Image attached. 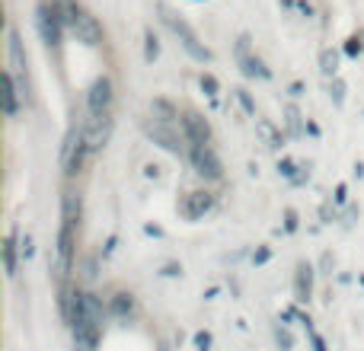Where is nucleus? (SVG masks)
Masks as SVG:
<instances>
[{
  "mask_svg": "<svg viewBox=\"0 0 364 351\" xmlns=\"http://www.w3.org/2000/svg\"><path fill=\"white\" fill-rule=\"evenodd\" d=\"M86 157H90L86 131L84 128H70L68 137H64V154H61V170H64V176H77Z\"/></svg>",
  "mask_w": 364,
  "mask_h": 351,
  "instance_id": "obj_1",
  "label": "nucleus"
},
{
  "mask_svg": "<svg viewBox=\"0 0 364 351\" xmlns=\"http://www.w3.org/2000/svg\"><path fill=\"white\" fill-rule=\"evenodd\" d=\"M74 230L77 224H70V221H61V230H58V253H54V278L58 281H64L70 271V265H74Z\"/></svg>",
  "mask_w": 364,
  "mask_h": 351,
  "instance_id": "obj_2",
  "label": "nucleus"
},
{
  "mask_svg": "<svg viewBox=\"0 0 364 351\" xmlns=\"http://www.w3.org/2000/svg\"><path fill=\"white\" fill-rule=\"evenodd\" d=\"M163 13H167L169 29H173L176 36H179V42H182V45H185V52H189L192 58H195V61H211V52H208V48L202 45V42H198V36H195V32H192V26L185 23V20H179V16H176V13H169V10H163Z\"/></svg>",
  "mask_w": 364,
  "mask_h": 351,
  "instance_id": "obj_3",
  "label": "nucleus"
},
{
  "mask_svg": "<svg viewBox=\"0 0 364 351\" xmlns=\"http://www.w3.org/2000/svg\"><path fill=\"white\" fill-rule=\"evenodd\" d=\"M144 131L160 144V147H167L169 154H182V150H185V144H189L185 137H179V135L173 131V121L147 119V121H144Z\"/></svg>",
  "mask_w": 364,
  "mask_h": 351,
  "instance_id": "obj_4",
  "label": "nucleus"
},
{
  "mask_svg": "<svg viewBox=\"0 0 364 351\" xmlns=\"http://www.w3.org/2000/svg\"><path fill=\"white\" fill-rule=\"evenodd\" d=\"M7 74L13 77L20 96L26 99V93H29V83H26V52H23V42H20L16 29H10V68H7Z\"/></svg>",
  "mask_w": 364,
  "mask_h": 351,
  "instance_id": "obj_5",
  "label": "nucleus"
},
{
  "mask_svg": "<svg viewBox=\"0 0 364 351\" xmlns=\"http://www.w3.org/2000/svg\"><path fill=\"white\" fill-rule=\"evenodd\" d=\"M86 147H90V154H99V150L109 144V137H112V112L109 115H86Z\"/></svg>",
  "mask_w": 364,
  "mask_h": 351,
  "instance_id": "obj_6",
  "label": "nucleus"
},
{
  "mask_svg": "<svg viewBox=\"0 0 364 351\" xmlns=\"http://www.w3.org/2000/svg\"><path fill=\"white\" fill-rule=\"evenodd\" d=\"M112 112V83L109 77H96L86 93V115H109Z\"/></svg>",
  "mask_w": 364,
  "mask_h": 351,
  "instance_id": "obj_7",
  "label": "nucleus"
},
{
  "mask_svg": "<svg viewBox=\"0 0 364 351\" xmlns=\"http://www.w3.org/2000/svg\"><path fill=\"white\" fill-rule=\"evenodd\" d=\"M182 137L189 141V147H208L211 144V128L198 112L182 115Z\"/></svg>",
  "mask_w": 364,
  "mask_h": 351,
  "instance_id": "obj_8",
  "label": "nucleus"
},
{
  "mask_svg": "<svg viewBox=\"0 0 364 351\" xmlns=\"http://www.w3.org/2000/svg\"><path fill=\"white\" fill-rule=\"evenodd\" d=\"M61 26H64V20H61L58 7H38V29H42V38H45V45L58 48L61 45Z\"/></svg>",
  "mask_w": 364,
  "mask_h": 351,
  "instance_id": "obj_9",
  "label": "nucleus"
},
{
  "mask_svg": "<svg viewBox=\"0 0 364 351\" xmlns=\"http://www.w3.org/2000/svg\"><path fill=\"white\" fill-rule=\"evenodd\" d=\"M192 163H195L198 176H205V179H220L224 176V166H220L218 154L211 150V144L208 147H192Z\"/></svg>",
  "mask_w": 364,
  "mask_h": 351,
  "instance_id": "obj_10",
  "label": "nucleus"
},
{
  "mask_svg": "<svg viewBox=\"0 0 364 351\" xmlns=\"http://www.w3.org/2000/svg\"><path fill=\"white\" fill-rule=\"evenodd\" d=\"M214 204V195L211 192H189L182 198V217H189V221H198V217H205Z\"/></svg>",
  "mask_w": 364,
  "mask_h": 351,
  "instance_id": "obj_11",
  "label": "nucleus"
},
{
  "mask_svg": "<svg viewBox=\"0 0 364 351\" xmlns=\"http://www.w3.org/2000/svg\"><path fill=\"white\" fill-rule=\"evenodd\" d=\"M70 329H74V345H77V351H96V345H99V322L77 320Z\"/></svg>",
  "mask_w": 364,
  "mask_h": 351,
  "instance_id": "obj_12",
  "label": "nucleus"
},
{
  "mask_svg": "<svg viewBox=\"0 0 364 351\" xmlns=\"http://www.w3.org/2000/svg\"><path fill=\"white\" fill-rule=\"evenodd\" d=\"M70 29L77 32V38H80L84 45H99V42H103V26H99L96 16H90L86 10L77 16V23L70 26Z\"/></svg>",
  "mask_w": 364,
  "mask_h": 351,
  "instance_id": "obj_13",
  "label": "nucleus"
},
{
  "mask_svg": "<svg viewBox=\"0 0 364 351\" xmlns=\"http://www.w3.org/2000/svg\"><path fill=\"white\" fill-rule=\"evenodd\" d=\"M236 61H240V68H243V74L246 77H268V70L262 68V61L250 54V38L246 36L236 42Z\"/></svg>",
  "mask_w": 364,
  "mask_h": 351,
  "instance_id": "obj_14",
  "label": "nucleus"
},
{
  "mask_svg": "<svg viewBox=\"0 0 364 351\" xmlns=\"http://www.w3.org/2000/svg\"><path fill=\"white\" fill-rule=\"evenodd\" d=\"M0 99H3V112L13 119L16 109H20V103H23V96H20V90H16V83L10 74H3V93H0Z\"/></svg>",
  "mask_w": 364,
  "mask_h": 351,
  "instance_id": "obj_15",
  "label": "nucleus"
},
{
  "mask_svg": "<svg viewBox=\"0 0 364 351\" xmlns=\"http://www.w3.org/2000/svg\"><path fill=\"white\" fill-rule=\"evenodd\" d=\"M294 291H297V300H310V291H313V269L310 265H301V269H297Z\"/></svg>",
  "mask_w": 364,
  "mask_h": 351,
  "instance_id": "obj_16",
  "label": "nucleus"
},
{
  "mask_svg": "<svg viewBox=\"0 0 364 351\" xmlns=\"http://www.w3.org/2000/svg\"><path fill=\"white\" fill-rule=\"evenodd\" d=\"M3 271L7 278H16V233H10L3 243Z\"/></svg>",
  "mask_w": 364,
  "mask_h": 351,
  "instance_id": "obj_17",
  "label": "nucleus"
},
{
  "mask_svg": "<svg viewBox=\"0 0 364 351\" xmlns=\"http://www.w3.org/2000/svg\"><path fill=\"white\" fill-rule=\"evenodd\" d=\"M256 125H259V131H262V137H266V141H268V147H278V144H281L278 131H275V128L268 125L266 119H256Z\"/></svg>",
  "mask_w": 364,
  "mask_h": 351,
  "instance_id": "obj_18",
  "label": "nucleus"
},
{
  "mask_svg": "<svg viewBox=\"0 0 364 351\" xmlns=\"http://www.w3.org/2000/svg\"><path fill=\"white\" fill-rule=\"evenodd\" d=\"M319 61H323V74H335V70H339V54L329 52V48L319 54Z\"/></svg>",
  "mask_w": 364,
  "mask_h": 351,
  "instance_id": "obj_19",
  "label": "nucleus"
},
{
  "mask_svg": "<svg viewBox=\"0 0 364 351\" xmlns=\"http://www.w3.org/2000/svg\"><path fill=\"white\" fill-rule=\"evenodd\" d=\"M112 310H115V313H131V297H128V294H119L115 304H112Z\"/></svg>",
  "mask_w": 364,
  "mask_h": 351,
  "instance_id": "obj_20",
  "label": "nucleus"
},
{
  "mask_svg": "<svg viewBox=\"0 0 364 351\" xmlns=\"http://www.w3.org/2000/svg\"><path fill=\"white\" fill-rule=\"evenodd\" d=\"M278 170L285 172V176H288V179H294V182H301V179H303V176H301V172H297V166L291 163V160H285V163H281Z\"/></svg>",
  "mask_w": 364,
  "mask_h": 351,
  "instance_id": "obj_21",
  "label": "nucleus"
},
{
  "mask_svg": "<svg viewBox=\"0 0 364 351\" xmlns=\"http://www.w3.org/2000/svg\"><path fill=\"white\" fill-rule=\"evenodd\" d=\"M288 125H291V131H294V135L301 131V115H297L294 105H288Z\"/></svg>",
  "mask_w": 364,
  "mask_h": 351,
  "instance_id": "obj_22",
  "label": "nucleus"
},
{
  "mask_svg": "<svg viewBox=\"0 0 364 351\" xmlns=\"http://www.w3.org/2000/svg\"><path fill=\"white\" fill-rule=\"evenodd\" d=\"M236 96H240V103H243V109H246V112H250V115H256V105H252L250 93H246V90H236Z\"/></svg>",
  "mask_w": 364,
  "mask_h": 351,
  "instance_id": "obj_23",
  "label": "nucleus"
},
{
  "mask_svg": "<svg viewBox=\"0 0 364 351\" xmlns=\"http://www.w3.org/2000/svg\"><path fill=\"white\" fill-rule=\"evenodd\" d=\"M307 332H310V338H313V351H326V345H323V338L317 336V329L310 326V320H307Z\"/></svg>",
  "mask_w": 364,
  "mask_h": 351,
  "instance_id": "obj_24",
  "label": "nucleus"
},
{
  "mask_svg": "<svg viewBox=\"0 0 364 351\" xmlns=\"http://www.w3.org/2000/svg\"><path fill=\"white\" fill-rule=\"evenodd\" d=\"M157 58V38H153V32L147 29V61Z\"/></svg>",
  "mask_w": 364,
  "mask_h": 351,
  "instance_id": "obj_25",
  "label": "nucleus"
},
{
  "mask_svg": "<svg viewBox=\"0 0 364 351\" xmlns=\"http://www.w3.org/2000/svg\"><path fill=\"white\" fill-rule=\"evenodd\" d=\"M202 87H205V90H208V93H211V96H214V90H218V80H214L211 74H205V77H202Z\"/></svg>",
  "mask_w": 364,
  "mask_h": 351,
  "instance_id": "obj_26",
  "label": "nucleus"
},
{
  "mask_svg": "<svg viewBox=\"0 0 364 351\" xmlns=\"http://www.w3.org/2000/svg\"><path fill=\"white\" fill-rule=\"evenodd\" d=\"M198 351H208V342H211V336H208V332H198Z\"/></svg>",
  "mask_w": 364,
  "mask_h": 351,
  "instance_id": "obj_27",
  "label": "nucleus"
},
{
  "mask_svg": "<svg viewBox=\"0 0 364 351\" xmlns=\"http://www.w3.org/2000/svg\"><path fill=\"white\" fill-rule=\"evenodd\" d=\"M278 342H281V345H285V351H288V348H291V336H288V332H281V329H278Z\"/></svg>",
  "mask_w": 364,
  "mask_h": 351,
  "instance_id": "obj_28",
  "label": "nucleus"
},
{
  "mask_svg": "<svg viewBox=\"0 0 364 351\" xmlns=\"http://www.w3.org/2000/svg\"><path fill=\"white\" fill-rule=\"evenodd\" d=\"M358 52H361V42H358V38H351V42H349V54H358Z\"/></svg>",
  "mask_w": 364,
  "mask_h": 351,
  "instance_id": "obj_29",
  "label": "nucleus"
},
{
  "mask_svg": "<svg viewBox=\"0 0 364 351\" xmlns=\"http://www.w3.org/2000/svg\"><path fill=\"white\" fill-rule=\"evenodd\" d=\"M333 96H335V103H342V83L335 80V87H333Z\"/></svg>",
  "mask_w": 364,
  "mask_h": 351,
  "instance_id": "obj_30",
  "label": "nucleus"
}]
</instances>
